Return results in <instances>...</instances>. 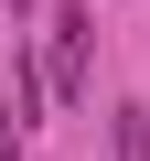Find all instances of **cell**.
I'll use <instances>...</instances> for the list:
<instances>
[{
    "mask_svg": "<svg viewBox=\"0 0 150 161\" xmlns=\"http://www.w3.org/2000/svg\"><path fill=\"white\" fill-rule=\"evenodd\" d=\"M86 43H97V11H54V54H43V97H86Z\"/></svg>",
    "mask_w": 150,
    "mask_h": 161,
    "instance_id": "1",
    "label": "cell"
},
{
    "mask_svg": "<svg viewBox=\"0 0 150 161\" xmlns=\"http://www.w3.org/2000/svg\"><path fill=\"white\" fill-rule=\"evenodd\" d=\"M107 161H150V108H107Z\"/></svg>",
    "mask_w": 150,
    "mask_h": 161,
    "instance_id": "2",
    "label": "cell"
}]
</instances>
